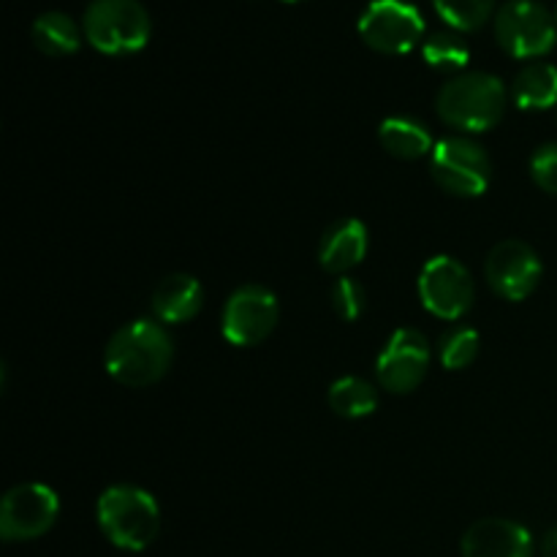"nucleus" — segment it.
<instances>
[{"label": "nucleus", "instance_id": "obj_1", "mask_svg": "<svg viewBox=\"0 0 557 557\" xmlns=\"http://www.w3.org/2000/svg\"><path fill=\"white\" fill-rule=\"evenodd\" d=\"M174 359L172 337L161 321L136 319L123 324L107 343L103 364L117 384L141 389L158 384Z\"/></svg>", "mask_w": 557, "mask_h": 557}, {"label": "nucleus", "instance_id": "obj_2", "mask_svg": "<svg viewBox=\"0 0 557 557\" xmlns=\"http://www.w3.org/2000/svg\"><path fill=\"white\" fill-rule=\"evenodd\" d=\"M506 87L504 82L487 71H462L435 96V112L446 125L466 134H484L495 128L504 117Z\"/></svg>", "mask_w": 557, "mask_h": 557}, {"label": "nucleus", "instance_id": "obj_3", "mask_svg": "<svg viewBox=\"0 0 557 557\" xmlns=\"http://www.w3.org/2000/svg\"><path fill=\"white\" fill-rule=\"evenodd\" d=\"M98 528L125 553H141L161 531V509L147 490L134 484H114L103 490L96 504Z\"/></svg>", "mask_w": 557, "mask_h": 557}, {"label": "nucleus", "instance_id": "obj_4", "mask_svg": "<svg viewBox=\"0 0 557 557\" xmlns=\"http://www.w3.org/2000/svg\"><path fill=\"white\" fill-rule=\"evenodd\" d=\"M87 44L101 54H136L152 36V20L139 0H90L82 20Z\"/></svg>", "mask_w": 557, "mask_h": 557}, {"label": "nucleus", "instance_id": "obj_5", "mask_svg": "<svg viewBox=\"0 0 557 557\" xmlns=\"http://www.w3.org/2000/svg\"><path fill=\"white\" fill-rule=\"evenodd\" d=\"M430 174L451 196L476 199L490 188L493 163L487 150L468 136H446L430 152Z\"/></svg>", "mask_w": 557, "mask_h": 557}, {"label": "nucleus", "instance_id": "obj_6", "mask_svg": "<svg viewBox=\"0 0 557 557\" xmlns=\"http://www.w3.org/2000/svg\"><path fill=\"white\" fill-rule=\"evenodd\" d=\"M495 38L511 58H544L557 44V20L539 0H506L495 14Z\"/></svg>", "mask_w": 557, "mask_h": 557}, {"label": "nucleus", "instance_id": "obj_7", "mask_svg": "<svg viewBox=\"0 0 557 557\" xmlns=\"http://www.w3.org/2000/svg\"><path fill=\"white\" fill-rule=\"evenodd\" d=\"M359 36L381 54H408L424 41V16L408 0H370L359 14Z\"/></svg>", "mask_w": 557, "mask_h": 557}, {"label": "nucleus", "instance_id": "obj_8", "mask_svg": "<svg viewBox=\"0 0 557 557\" xmlns=\"http://www.w3.org/2000/svg\"><path fill=\"white\" fill-rule=\"evenodd\" d=\"M417 288L424 310L444 321H460L476 297L468 267L451 256H433L419 272Z\"/></svg>", "mask_w": 557, "mask_h": 557}, {"label": "nucleus", "instance_id": "obj_9", "mask_svg": "<svg viewBox=\"0 0 557 557\" xmlns=\"http://www.w3.org/2000/svg\"><path fill=\"white\" fill-rule=\"evenodd\" d=\"M60 515L58 493L47 484H16L0 504V536L5 542H33L54 525Z\"/></svg>", "mask_w": 557, "mask_h": 557}, {"label": "nucleus", "instance_id": "obj_10", "mask_svg": "<svg viewBox=\"0 0 557 557\" xmlns=\"http://www.w3.org/2000/svg\"><path fill=\"white\" fill-rule=\"evenodd\" d=\"M277 315H281V308H277V299L270 288L256 286V283L239 286L223 305V337L237 348L259 346L261 341L272 335Z\"/></svg>", "mask_w": 557, "mask_h": 557}, {"label": "nucleus", "instance_id": "obj_11", "mask_svg": "<svg viewBox=\"0 0 557 557\" xmlns=\"http://www.w3.org/2000/svg\"><path fill=\"white\" fill-rule=\"evenodd\" d=\"M430 359H433V348L428 337L413 326H400L379 354V362H375L379 384L392 395H408L424 381Z\"/></svg>", "mask_w": 557, "mask_h": 557}, {"label": "nucleus", "instance_id": "obj_12", "mask_svg": "<svg viewBox=\"0 0 557 557\" xmlns=\"http://www.w3.org/2000/svg\"><path fill=\"white\" fill-rule=\"evenodd\" d=\"M542 259L522 239H504L490 250L487 261H484L487 286L509 302H522L525 297H531L542 281Z\"/></svg>", "mask_w": 557, "mask_h": 557}, {"label": "nucleus", "instance_id": "obj_13", "mask_svg": "<svg viewBox=\"0 0 557 557\" xmlns=\"http://www.w3.org/2000/svg\"><path fill=\"white\" fill-rule=\"evenodd\" d=\"M462 557H533V536L520 522L487 517L466 531Z\"/></svg>", "mask_w": 557, "mask_h": 557}, {"label": "nucleus", "instance_id": "obj_14", "mask_svg": "<svg viewBox=\"0 0 557 557\" xmlns=\"http://www.w3.org/2000/svg\"><path fill=\"white\" fill-rule=\"evenodd\" d=\"M370 234L359 218H343L324 232L319 243V264L332 275H346L368 256Z\"/></svg>", "mask_w": 557, "mask_h": 557}, {"label": "nucleus", "instance_id": "obj_15", "mask_svg": "<svg viewBox=\"0 0 557 557\" xmlns=\"http://www.w3.org/2000/svg\"><path fill=\"white\" fill-rule=\"evenodd\" d=\"M205 302V292H201V283L194 275H185V272H174L166 275L156 288H152V315L161 324H185V321L194 319L201 310Z\"/></svg>", "mask_w": 557, "mask_h": 557}, {"label": "nucleus", "instance_id": "obj_16", "mask_svg": "<svg viewBox=\"0 0 557 557\" xmlns=\"http://www.w3.org/2000/svg\"><path fill=\"white\" fill-rule=\"evenodd\" d=\"M511 98L522 112H544L557 103V65L528 63L517 71Z\"/></svg>", "mask_w": 557, "mask_h": 557}, {"label": "nucleus", "instance_id": "obj_17", "mask_svg": "<svg viewBox=\"0 0 557 557\" xmlns=\"http://www.w3.org/2000/svg\"><path fill=\"white\" fill-rule=\"evenodd\" d=\"M30 36L38 52L49 58H65V54L79 52L85 30L63 11H44L33 20Z\"/></svg>", "mask_w": 557, "mask_h": 557}, {"label": "nucleus", "instance_id": "obj_18", "mask_svg": "<svg viewBox=\"0 0 557 557\" xmlns=\"http://www.w3.org/2000/svg\"><path fill=\"white\" fill-rule=\"evenodd\" d=\"M379 141L392 158L400 161H419L433 152V134L419 120L386 117L379 128Z\"/></svg>", "mask_w": 557, "mask_h": 557}, {"label": "nucleus", "instance_id": "obj_19", "mask_svg": "<svg viewBox=\"0 0 557 557\" xmlns=\"http://www.w3.org/2000/svg\"><path fill=\"white\" fill-rule=\"evenodd\" d=\"M326 403L343 419H364L379 408V392L359 375H343L326 392Z\"/></svg>", "mask_w": 557, "mask_h": 557}, {"label": "nucleus", "instance_id": "obj_20", "mask_svg": "<svg viewBox=\"0 0 557 557\" xmlns=\"http://www.w3.org/2000/svg\"><path fill=\"white\" fill-rule=\"evenodd\" d=\"M422 58L430 69L449 71V74H462L468 63H471V47L457 30H435L424 36L422 41Z\"/></svg>", "mask_w": 557, "mask_h": 557}, {"label": "nucleus", "instance_id": "obj_21", "mask_svg": "<svg viewBox=\"0 0 557 557\" xmlns=\"http://www.w3.org/2000/svg\"><path fill=\"white\" fill-rule=\"evenodd\" d=\"M495 3L498 0H433V9L451 30L473 33L487 25L495 14Z\"/></svg>", "mask_w": 557, "mask_h": 557}, {"label": "nucleus", "instance_id": "obj_22", "mask_svg": "<svg viewBox=\"0 0 557 557\" xmlns=\"http://www.w3.org/2000/svg\"><path fill=\"white\" fill-rule=\"evenodd\" d=\"M479 346H482V341H479V332L473 330V326H466V324L449 326L438 341L441 364H444L446 370L471 368L473 359L479 357Z\"/></svg>", "mask_w": 557, "mask_h": 557}, {"label": "nucleus", "instance_id": "obj_23", "mask_svg": "<svg viewBox=\"0 0 557 557\" xmlns=\"http://www.w3.org/2000/svg\"><path fill=\"white\" fill-rule=\"evenodd\" d=\"M332 308H335L337 319L343 321H357L364 313V288L362 283L354 277L341 275L332 283Z\"/></svg>", "mask_w": 557, "mask_h": 557}, {"label": "nucleus", "instance_id": "obj_24", "mask_svg": "<svg viewBox=\"0 0 557 557\" xmlns=\"http://www.w3.org/2000/svg\"><path fill=\"white\" fill-rule=\"evenodd\" d=\"M531 177L547 194H557V145H542L531 158Z\"/></svg>", "mask_w": 557, "mask_h": 557}, {"label": "nucleus", "instance_id": "obj_25", "mask_svg": "<svg viewBox=\"0 0 557 557\" xmlns=\"http://www.w3.org/2000/svg\"><path fill=\"white\" fill-rule=\"evenodd\" d=\"M542 553H544V557H557V528H555V531L547 533Z\"/></svg>", "mask_w": 557, "mask_h": 557}, {"label": "nucleus", "instance_id": "obj_26", "mask_svg": "<svg viewBox=\"0 0 557 557\" xmlns=\"http://www.w3.org/2000/svg\"><path fill=\"white\" fill-rule=\"evenodd\" d=\"M283 3H299V0H283Z\"/></svg>", "mask_w": 557, "mask_h": 557}, {"label": "nucleus", "instance_id": "obj_27", "mask_svg": "<svg viewBox=\"0 0 557 557\" xmlns=\"http://www.w3.org/2000/svg\"><path fill=\"white\" fill-rule=\"evenodd\" d=\"M555 20H557V5H555Z\"/></svg>", "mask_w": 557, "mask_h": 557}]
</instances>
